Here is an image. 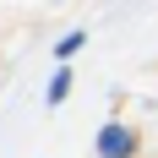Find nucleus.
Instances as JSON below:
<instances>
[{
  "label": "nucleus",
  "instance_id": "nucleus-2",
  "mask_svg": "<svg viewBox=\"0 0 158 158\" xmlns=\"http://www.w3.org/2000/svg\"><path fill=\"white\" fill-rule=\"evenodd\" d=\"M65 93H71V71H55V82H49V104H60Z\"/></svg>",
  "mask_w": 158,
  "mask_h": 158
},
{
  "label": "nucleus",
  "instance_id": "nucleus-1",
  "mask_svg": "<svg viewBox=\"0 0 158 158\" xmlns=\"http://www.w3.org/2000/svg\"><path fill=\"white\" fill-rule=\"evenodd\" d=\"M98 153L104 158H131V131L126 126H104L98 131Z\"/></svg>",
  "mask_w": 158,
  "mask_h": 158
},
{
  "label": "nucleus",
  "instance_id": "nucleus-3",
  "mask_svg": "<svg viewBox=\"0 0 158 158\" xmlns=\"http://www.w3.org/2000/svg\"><path fill=\"white\" fill-rule=\"evenodd\" d=\"M82 38H87V33H65V38H60V55H77V49H82Z\"/></svg>",
  "mask_w": 158,
  "mask_h": 158
}]
</instances>
